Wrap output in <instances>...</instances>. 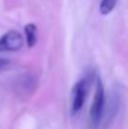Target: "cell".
Masks as SVG:
<instances>
[{
  "label": "cell",
  "instance_id": "7a4b0ae2",
  "mask_svg": "<svg viewBox=\"0 0 128 129\" xmlns=\"http://www.w3.org/2000/svg\"><path fill=\"white\" fill-rule=\"evenodd\" d=\"M89 83L87 78H82L78 80L72 89V103H70V112L72 114H77L84 105L87 95H88Z\"/></svg>",
  "mask_w": 128,
  "mask_h": 129
},
{
  "label": "cell",
  "instance_id": "8992f818",
  "mask_svg": "<svg viewBox=\"0 0 128 129\" xmlns=\"http://www.w3.org/2000/svg\"><path fill=\"white\" fill-rule=\"evenodd\" d=\"M8 64H9V60H8V59H5V58H0V69L4 68V67H6Z\"/></svg>",
  "mask_w": 128,
  "mask_h": 129
},
{
  "label": "cell",
  "instance_id": "3957f363",
  "mask_svg": "<svg viewBox=\"0 0 128 129\" xmlns=\"http://www.w3.org/2000/svg\"><path fill=\"white\" fill-rule=\"evenodd\" d=\"M24 45V38L16 30H9L0 37V51H18Z\"/></svg>",
  "mask_w": 128,
  "mask_h": 129
},
{
  "label": "cell",
  "instance_id": "277c9868",
  "mask_svg": "<svg viewBox=\"0 0 128 129\" xmlns=\"http://www.w3.org/2000/svg\"><path fill=\"white\" fill-rule=\"evenodd\" d=\"M24 35L28 48H34L38 43V28L34 23H29L24 26Z\"/></svg>",
  "mask_w": 128,
  "mask_h": 129
},
{
  "label": "cell",
  "instance_id": "5b68a950",
  "mask_svg": "<svg viewBox=\"0 0 128 129\" xmlns=\"http://www.w3.org/2000/svg\"><path fill=\"white\" fill-rule=\"evenodd\" d=\"M117 5V0H100L99 3V13L102 15L111 14Z\"/></svg>",
  "mask_w": 128,
  "mask_h": 129
},
{
  "label": "cell",
  "instance_id": "6da1fadb",
  "mask_svg": "<svg viewBox=\"0 0 128 129\" xmlns=\"http://www.w3.org/2000/svg\"><path fill=\"white\" fill-rule=\"evenodd\" d=\"M104 108H106V91L104 85L98 77L95 80V90H94V96L92 102V107L89 110V118H90V124L93 128H98L104 114Z\"/></svg>",
  "mask_w": 128,
  "mask_h": 129
}]
</instances>
